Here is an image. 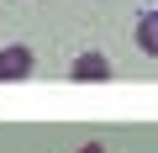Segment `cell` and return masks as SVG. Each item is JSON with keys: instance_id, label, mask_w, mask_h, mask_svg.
Instances as JSON below:
<instances>
[{"instance_id": "cell-1", "label": "cell", "mask_w": 158, "mask_h": 153, "mask_svg": "<svg viewBox=\"0 0 158 153\" xmlns=\"http://www.w3.org/2000/svg\"><path fill=\"white\" fill-rule=\"evenodd\" d=\"M32 69H37V53H32L27 42H11V48H0V85L32 79Z\"/></svg>"}, {"instance_id": "cell-3", "label": "cell", "mask_w": 158, "mask_h": 153, "mask_svg": "<svg viewBox=\"0 0 158 153\" xmlns=\"http://www.w3.org/2000/svg\"><path fill=\"white\" fill-rule=\"evenodd\" d=\"M132 37H137V48H142L148 58H158V11H142V16H137V32H132Z\"/></svg>"}, {"instance_id": "cell-4", "label": "cell", "mask_w": 158, "mask_h": 153, "mask_svg": "<svg viewBox=\"0 0 158 153\" xmlns=\"http://www.w3.org/2000/svg\"><path fill=\"white\" fill-rule=\"evenodd\" d=\"M79 153H106V142H85V148H79Z\"/></svg>"}, {"instance_id": "cell-2", "label": "cell", "mask_w": 158, "mask_h": 153, "mask_svg": "<svg viewBox=\"0 0 158 153\" xmlns=\"http://www.w3.org/2000/svg\"><path fill=\"white\" fill-rule=\"evenodd\" d=\"M69 79H74V85H100V79H111V58H106V53H79V58L69 63Z\"/></svg>"}]
</instances>
